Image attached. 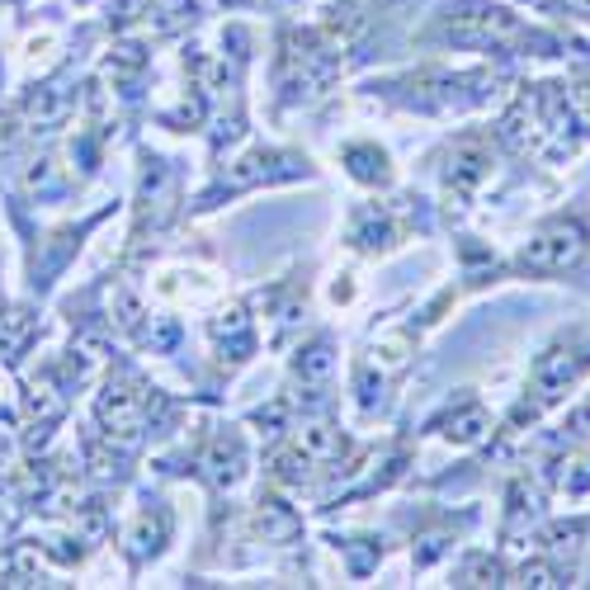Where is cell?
I'll return each mask as SVG.
<instances>
[{
  "label": "cell",
  "mask_w": 590,
  "mask_h": 590,
  "mask_svg": "<svg viewBox=\"0 0 590 590\" xmlns=\"http://www.w3.org/2000/svg\"><path fill=\"white\" fill-rule=\"evenodd\" d=\"M590 251V231L576 217H553L529 237V246L519 251V269L529 274H567L586 260Z\"/></svg>",
  "instance_id": "6da1fadb"
},
{
  "label": "cell",
  "mask_w": 590,
  "mask_h": 590,
  "mask_svg": "<svg viewBox=\"0 0 590 590\" xmlns=\"http://www.w3.org/2000/svg\"><path fill=\"white\" fill-rule=\"evenodd\" d=\"M586 368H590V340L586 336H567V340H557L553 350H543L539 364H533V392H539V402H553L557 392H567Z\"/></svg>",
  "instance_id": "7a4b0ae2"
},
{
  "label": "cell",
  "mask_w": 590,
  "mask_h": 590,
  "mask_svg": "<svg viewBox=\"0 0 590 590\" xmlns=\"http://www.w3.org/2000/svg\"><path fill=\"white\" fill-rule=\"evenodd\" d=\"M491 175V147L482 137H463L454 142V152H449V166H444V185L454 199H468L477 185H482Z\"/></svg>",
  "instance_id": "3957f363"
},
{
  "label": "cell",
  "mask_w": 590,
  "mask_h": 590,
  "mask_svg": "<svg viewBox=\"0 0 590 590\" xmlns=\"http://www.w3.org/2000/svg\"><path fill=\"white\" fill-rule=\"evenodd\" d=\"M444 34L454 43H505V38H519V24L505 10H463L444 24Z\"/></svg>",
  "instance_id": "277c9868"
},
{
  "label": "cell",
  "mask_w": 590,
  "mask_h": 590,
  "mask_svg": "<svg viewBox=\"0 0 590 590\" xmlns=\"http://www.w3.org/2000/svg\"><path fill=\"white\" fill-rule=\"evenodd\" d=\"M203 468H209V477L217 487H237L241 473H246V449L237 435H217V444L209 449V459H203Z\"/></svg>",
  "instance_id": "5b68a950"
},
{
  "label": "cell",
  "mask_w": 590,
  "mask_h": 590,
  "mask_svg": "<svg viewBox=\"0 0 590 590\" xmlns=\"http://www.w3.org/2000/svg\"><path fill=\"white\" fill-rule=\"evenodd\" d=\"M293 449L312 463V468H322V463H336L340 454H346V439H340L331 425H307V430L293 439Z\"/></svg>",
  "instance_id": "8992f818"
},
{
  "label": "cell",
  "mask_w": 590,
  "mask_h": 590,
  "mask_svg": "<svg viewBox=\"0 0 590 590\" xmlns=\"http://www.w3.org/2000/svg\"><path fill=\"white\" fill-rule=\"evenodd\" d=\"M482 430H487V411L477 402H468L463 411H449V416H444V435L454 439V444H473V439H482Z\"/></svg>",
  "instance_id": "52a82bcc"
},
{
  "label": "cell",
  "mask_w": 590,
  "mask_h": 590,
  "mask_svg": "<svg viewBox=\"0 0 590 590\" xmlns=\"http://www.w3.org/2000/svg\"><path fill=\"white\" fill-rule=\"evenodd\" d=\"M350 171H354V180H364V185H382L388 180V156L378 152V147H350Z\"/></svg>",
  "instance_id": "ba28073f"
},
{
  "label": "cell",
  "mask_w": 590,
  "mask_h": 590,
  "mask_svg": "<svg viewBox=\"0 0 590 590\" xmlns=\"http://www.w3.org/2000/svg\"><path fill=\"white\" fill-rule=\"evenodd\" d=\"M255 525H260L265 539H293V533H298V515H288L279 501H265V505H260V515H255Z\"/></svg>",
  "instance_id": "9c48e42d"
},
{
  "label": "cell",
  "mask_w": 590,
  "mask_h": 590,
  "mask_svg": "<svg viewBox=\"0 0 590 590\" xmlns=\"http://www.w3.org/2000/svg\"><path fill=\"white\" fill-rule=\"evenodd\" d=\"M166 529H171V519L166 515H142V519H137V533H133V539H137V548H133V553L137 557H147V553H156V548H161V539H166Z\"/></svg>",
  "instance_id": "30bf717a"
},
{
  "label": "cell",
  "mask_w": 590,
  "mask_h": 590,
  "mask_svg": "<svg viewBox=\"0 0 590 590\" xmlns=\"http://www.w3.org/2000/svg\"><path fill=\"white\" fill-rule=\"evenodd\" d=\"M331 346H326V340H322V346H312V350H303V354H298V378H307V382H322L326 374H331Z\"/></svg>",
  "instance_id": "8fae6325"
},
{
  "label": "cell",
  "mask_w": 590,
  "mask_h": 590,
  "mask_svg": "<svg viewBox=\"0 0 590 590\" xmlns=\"http://www.w3.org/2000/svg\"><path fill=\"white\" fill-rule=\"evenodd\" d=\"M29 114L38 118V123H58L62 114H66V100L52 86H43V90H34L29 95Z\"/></svg>",
  "instance_id": "7c38bea8"
},
{
  "label": "cell",
  "mask_w": 590,
  "mask_h": 590,
  "mask_svg": "<svg viewBox=\"0 0 590 590\" xmlns=\"http://www.w3.org/2000/svg\"><path fill=\"white\" fill-rule=\"evenodd\" d=\"M519 581H525V586H557V572L548 567V562H533V567L519 572Z\"/></svg>",
  "instance_id": "4fadbf2b"
},
{
  "label": "cell",
  "mask_w": 590,
  "mask_h": 590,
  "mask_svg": "<svg viewBox=\"0 0 590 590\" xmlns=\"http://www.w3.org/2000/svg\"><path fill=\"white\" fill-rule=\"evenodd\" d=\"M576 104H581V114L590 123V80H586V86H576Z\"/></svg>",
  "instance_id": "5bb4252c"
}]
</instances>
